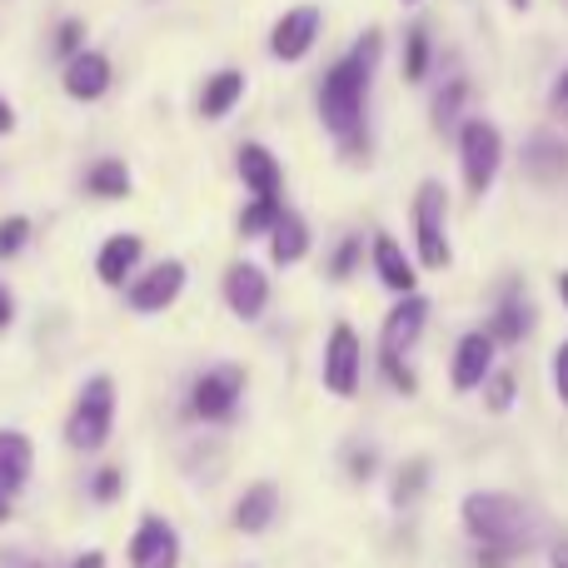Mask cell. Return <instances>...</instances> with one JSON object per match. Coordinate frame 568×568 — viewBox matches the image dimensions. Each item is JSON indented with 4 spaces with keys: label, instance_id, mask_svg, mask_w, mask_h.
I'll return each mask as SVG.
<instances>
[{
    "label": "cell",
    "instance_id": "3957f363",
    "mask_svg": "<svg viewBox=\"0 0 568 568\" xmlns=\"http://www.w3.org/2000/svg\"><path fill=\"white\" fill-rule=\"evenodd\" d=\"M110 429H115V379L110 374H90L75 409L65 419V439H70V449L95 454V449H105Z\"/></svg>",
    "mask_w": 568,
    "mask_h": 568
},
{
    "label": "cell",
    "instance_id": "277c9868",
    "mask_svg": "<svg viewBox=\"0 0 568 568\" xmlns=\"http://www.w3.org/2000/svg\"><path fill=\"white\" fill-rule=\"evenodd\" d=\"M449 195H444L439 180H424L414 190V250H419L424 270H449L454 265V245H449Z\"/></svg>",
    "mask_w": 568,
    "mask_h": 568
},
{
    "label": "cell",
    "instance_id": "f35d334b",
    "mask_svg": "<svg viewBox=\"0 0 568 568\" xmlns=\"http://www.w3.org/2000/svg\"><path fill=\"white\" fill-rule=\"evenodd\" d=\"M549 564L554 568H568V539H554L549 544Z\"/></svg>",
    "mask_w": 568,
    "mask_h": 568
},
{
    "label": "cell",
    "instance_id": "6da1fadb",
    "mask_svg": "<svg viewBox=\"0 0 568 568\" xmlns=\"http://www.w3.org/2000/svg\"><path fill=\"white\" fill-rule=\"evenodd\" d=\"M379 50H384L379 30H364V36L354 40L349 55L334 60L329 75H324V85H320L324 130L349 150L364 140V100H369V80H374V65H379Z\"/></svg>",
    "mask_w": 568,
    "mask_h": 568
},
{
    "label": "cell",
    "instance_id": "d4e9b609",
    "mask_svg": "<svg viewBox=\"0 0 568 568\" xmlns=\"http://www.w3.org/2000/svg\"><path fill=\"white\" fill-rule=\"evenodd\" d=\"M280 195H255L245 205V215H240V235L245 240H260V235H270L275 230V220H280Z\"/></svg>",
    "mask_w": 568,
    "mask_h": 568
},
{
    "label": "cell",
    "instance_id": "7c38bea8",
    "mask_svg": "<svg viewBox=\"0 0 568 568\" xmlns=\"http://www.w3.org/2000/svg\"><path fill=\"white\" fill-rule=\"evenodd\" d=\"M494 374V334L489 329H469L459 339V349H454V394H474L484 389V379Z\"/></svg>",
    "mask_w": 568,
    "mask_h": 568
},
{
    "label": "cell",
    "instance_id": "5bb4252c",
    "mask_svg": "<svg viewBox=\"0 0 568 568\" xmlns=\"http://www.w3.org/2000/svg\"><path fill=\"white\" fill-rule=\"evenodd\" d=\"M424 324H429V300L409 290L389 314H384V344H379V349H389V354H409L414 344H419Z\"/></svg>",
    "mask_w": 568,
    "mask_h": 568
},
{
    "label": "cell",
    "instance_id": "8d00e7d4",
    "mask_svg": "<svg viewBox=\"0 0 568 568\" xmlns=\"http://www.w3.org/2000/svg\"><path fill=\"white\" fill-rule=\"evenodd\" d=\"M554 115H568V70L559 75V85H554Z\"/></svg>",
    "mask_w": 568,
    "mask_h": 568
},
{
    "label": "cell",
    "instance_id": "30bf717a",
    "mask_svg": "<svg viewBox=\"0 0 568 568\" xmlns=\"http://www.w3.org/2000/svg\"><path fill=\"white\" fill-rule=\"evenodd\" d=\"M130 568H180V534L170 519L145 514L130 534Z\"/></svg>",
    "mask_w": 568,
    "mask_h": 568
},
{
    "label": "cell",
    "instance_id": "bcb514c9",
    "mask_svg": "<svg viewBox=\"0 0 568 568\" xmlns=\"http://www.w3.org/2000/svg\"><path fill=\"white\" fill-rule=\"evenodd\" d=\"M404 6H419V0H404Z\"/></svg>",
    "mask_w": 568,
    "mask_h": 568
},
{
    "label": "cell",
    "instance_id": "ab89813d",
    "mask_svg": "<svg viewBox=\"0 0 568 568\" xmlns=\"http://www.w3.org/2000/svg\"><path fill=\"white\" fill-rule=\"evenodd\" d=\"M16 130V110H10V100L0 95V135H10Z\"/></svg>",
    "mask_w": 568,
    "mask_h": 568
},
{
    "label": "cell",
    "instance_id": "f1b7e54d",
    "mask_svg": "<svg viewBox=\"0 0 568 568\" xmlns=\"http://www.w3.org/2000/svg\"><path fill=\"white\" fill-rule=\"evenodd\" d=\"M359 260H364V240L359 235H344L339 250H334V260H329V280H349L354 270H359Z\"/></svg>",
    "mask_w": 568,
    "mask_h": 568
},
{
    "label": "cell",
    "instance_id": "b9f144b4",
    "mask_svg": "<svg viewBox=\"0 0 568 568\" xmlns=\"http://www.w3.org/2000/svg\"><path fill=\"white\" fill-rule=\"evenodd\" d=\"M6 568H40V564H36V559H26V554H10Z\"/></svg>",
    "mask_w": 568,
    "mask_h": 568
},
{
    "label": "cell",
    "instance_id": "f6af8a7d",
    "mask_svg": "<svg viewBox=\"0 0 568 568\" xmlns=\"http://www.w3.org/2000/svg\"><path fill=\"white\" fill-rule=\"evenodd\" d=\"M509 6H514V10H529V0H509Z\"/></svg>",
    "mask_w": 568,
    "mask_h": 568
},
{
    "label": "cell",
    "instance_id": "cb8c5ba5",
    "mask_svg": "<svg viewBox=\"0 0 568 568\" xmlns=\"http://www.w3.org/2000/svg\"><path fill=\"white\" fill-rule=\"evenodd\" d=\"M524 329H529V304H524L519 294H504V304L494 310V320H489L494 344H519Z\"/></svg>",
    "mask_w": 568,
    "mask_h": 568
},
{
    "label": "cell",
    "instance_id": "4dcf8cb0",
    "mask_svg": "<svg viewBox=\"0 0 568 568\" xmlns=\"http://www.w3.org/2000/svg\"><path fill=\"white\" fill-rule=\"evenodd\" d=\"M484 404H489L494 414H504L514 404V374L509 369H494L489 379H484Z\"/></svg>",
    "mask_w": 568,
    "mask_h": 568
},
{
    "label": "cell",
    "instance_id": "7402d4cb",
    "mask_svg": "<svg viewBox=\"0 0 568 568\" xmlns=\"http://www.w3.org/2000/svg\"><path fill=\"white\" fill-rule=\"evenodd\" d=\"M524 165H529L534 180H564L568 175V145L554 135H539L529 150H524Z\"/></svg>",
    "mask_w": 568,
    "mask_h": 568
},
{
    "label": "cell",
    "instance_id": "e0dca14e",
    "mask_svg": "<svg viewBox=\"0 0 568 568\" xmlns=\"http://www.w3.org/2000/svg\"><path fill=\"white\" fill-rule=\"evenodd\" d=\"M275 514H280V489L270 479H260V484H250L245 494H240V504H235V529L240 534H265L270 524H275Z\"/></svg>",
    "mask_w": 568,
    "mask_h": 568
},
{
    "label": "cell",
    "instance_id": "44dd1931",
    "mask_svg": "<svg viewBox=\"0 0 568 568\" xmlns=\"http://www.w3.org/2000/svg\"><path fill=\"white\" fill-rule=\"evenodd\" d=\"M240 100H245V75H240V70H215V75L205 80V90H200V115L225 120Z\"/></svg>",
    "mask_w": 568,
    "mask_h": 568
},
{
    "label": "cell",
    "instance_id": "484cf974",
    "mask_svg": "<svg viewBox=\"0 0 568 568\" xmlns=\"http://www.w3.org/2000/svg\"><path fill=\"white\" fill-rule=\"evenodd\" d=\"M424 75H429V30L414 26L409 40H404V80H409V85H419Z\"/></svg>",
    "mask_w": 568,
    "mask_h": 568
},
{
    "label": "cell",
    "instance_id": "8992f818",
    "mask_svg": "<svg viewBox=\"0 0 568 568\" xmlns=\"http://www.w3.org/2000/svg\"><path fill=\"white\" fill-rule=\"evenodd\" d=\"M324 389L334 399H354L359 394V379H364V339L349 320H339L324 339Z\"/></svg>",
    "mask_w": 568,
    "mask_h": 568
},
{
    "label": "cell",
    "instance_id": "836d02e7",
    "mask_svg": "<svg viewBox=\"0 0 568 568\" xmlns=\"http://www.w3.org/2000/svg\"><path fill=\"white\" fill-rule=\"evenodd\" d=\"M120 484H125V474H120V469H100L95 484H90V494H95V504H115Z\"/></svg>",
    "mask_w": 568,
    "mask_h": 568
},
{
    "label": "cell",
    "instance_id": "f546056e",
    "mask_svg": "<svg viewBox=\"0 0 568 568\" xmlns=\"http://www.w3.org/2000/svg\"><path fill=\"white\" fill-rule=\"evenodd\" d=\"M30 245V220L26 215H10V220H0V260H10V255H20V250Z\"/></svg>",
    "mask_w": 568,
    "mask_h": 568
},
{
    "label": "cell",
    "instance_id": "ffe728a7",
    "mask_svg": "<svg viewBox=\"0 0 568 568\" xmlns=\"http://www.w3.org/2000/svg\"><path fill=\"white\" fill-rule=\"evenodd\" d=\"M369 255H374V275L384 280V290H394V294L414 290V265L404 260V250H399V240L394 235H374Z\"/></svg>",
    "mask_w": 568,
    "mask_h": 568
},
{
    "label": "cell",
    "instance_id": "7a4b0ae2",
    "mask_svg": "<svg viewBox=\"0 0 568 568\" xmlns=\"http://www.w3.org/2000/svg\"><path fill=\"white\" fill-rule=\"evenodd\" d=\"M464 529L474 534L479 544H489V549H529V534H534V514L524 509L514 494H499V489H479L464 499Z\"/></svg>",
    "mask_w": 568,
    "mask_h": 568
},
{
    "label": "cell",
    "instance_id": "ba28073f",
    "mask_svg": "<svg viewBox=\"0 0 568 568\" xmlns=\"http://www.w3.org/2000/svg\"><path fill=\"white\" fill-rule=\"evenodd\" d=\"M320 26H324V10L320 6H290L275 20V30H270V55L284 60V65L304 60L314 50V40H320Z\"/></svg>",
    "mask_w": 568,
    "mask_h": 568
},
{
    "label": "cell",
    "instance_id": "4316f807",
    "mask_svg": "<svg viewBox=\"0 0 568 568\" xmlns=\"http://www.w3.org/2000/svg\"><path fill=\"white\" fill-rule=\"evenodd\" d=\"M424 484H429V464H424V459H409V464L399 469V479H394V504H399V509H404V504H414Z\"/></svg>",
    "mask_w": 568,
    "mask_h": 568
},
{
    "label": "cell",
    "instance_id": "52a82bcc",
    "mask_svg": "<svg viewBox=\"0 0 568 568\" xmlns=\"http://www.w3.org/2000/svg\"><path fill=\"white\" fill-rule=\"evenodd\" d=\"M240 394H245V369L240 364H220V369L200 374L195 389H190V409L205 424H225L240 409Z\"/></svg>",
    "mask_w": 568,
    "mask_h": 568
},
{
    "label": "cell",
    "instance_id": "4fadbf2b",
    "mask_svg": "<svg viewBox=\"0 0 568 568\" xmlns=\"http://www.w3.org/2000/svg\"><path fill=\"white\" fill-rule=\"evenodd\" d=\"M110 80H115V70H110V55H100V50H75V55L65 60V75H60V85H65L70 100H100L110 90Z\"/></svg>",
    "mask_w": 568,
    "mask_h": 568
},
{
    "label": "cell",
    "instance_id": "ac0fdd59",
    "mask_svg": "<svg viewBox=\"0 0 568 568\" xmlns=\"http://www.w3.org/2000/svg\"><path fill=\"white\" fill-rule=\"evenodd\" d=\"M240 180H245V190L250 195H280V185H284V170H280V160L270 155L265 145H240Z\"/></svg>",
    "mask_w": 568,
    "mask_h": 568
},
{
    "label": "cell",
    "instance_id": "60d3db41",
    "mask_svg": "<svg viewBox=\"0 0 568 568\" xmlns=\"http://www.w3.org/2000/svg\"><path fill=\"white\" fill-rule=\"evenodd\" d=\"M70 568H105V554H100V549H90V554H80V559L70 564Z\"/></svg>",
    "mask_w": 568,
    "mask_h": 568
},
{
    "label": "cell",
    "instance_id": "5b68a950",
    "mask_svg": "<svg viewBox=\"0 0 568 568\" xmlns=\"http://www.w3.org/2000/svg\"><path fill=\"white\" fill-rule=\"evenodd\" d=\"M459 165H464V185L469 195H489V185L499 180L504 165V135L494 120H464L459 125Z\"/></svg>",
    "mask_w": 568,
    "mask_h": 568
},
{
    "label": "cell",
    "instance_id": "1f68e13d",
    "mask_svg": "<svg viewBox=\"0 0 568 568\" xmlns=\"http://www.w3.org/2000/svg\"><path fill=\"white\" fill-rule=\"evenodd\" d=\"M379 364H384V374H389V384L399 394H419V379H414V369H409V359H404V354L379 349Z\"/></svg>",
    "mask_w": 568,
    "mask_h": 568
},
{
    "label": "cell",
    "instance_id": "83f0119b",
    "mask_svg": "<svg viewBox=\"0 0 568 568\" xmlns=\"http://www.w3.org/2000/svg\"><path fill=\"white\" fill-rule=\"evenodd\" d=\"M464 100H469V85H464V80H449V90H439V100H434V125L449 130L454 120H459Z\"/></svg>",
    "mask_w": 568,
    "mask_h": 568
},
{
    "label": "cell",
    "instance_id": "74e56055",
    "mask_svg": "<svg viewBox=\"0 0 568 568\" xmlns=\"http://www.w3.org/2000/svg\"><path fill=\"white\" fill-rule=\"evenodd\" d=\"M10 320H16V300H10V290L0 284V329H10Z\"/></svg>",
    "mask_w": 568,
    "mask_h": 568
},
{
    "label": "cell",
    "instance_id": "8fae6325",
    "mask_svg": "<svg viewBox=\"0 0 568 568\" xmlns=\"http://www.w3.org/2000/svg\"><path fill=\"white\" fill-rule=\"evenodd\" d=\"M225 310L235 314V320L255 324L260 314L270 310V280L260 265H250V260H240V265L225 270Z\"/></svg>",
    "mask_w": 568,
    "mask_h": 568
},
{
    "label": "cell",
    "instance_id": "603a6c76",
    "mask_svg": "<svg viewBox=\"0 0 568 568\" xmlns=\"http://www.w3.org/2000/svg\"><path fill=\"white\" fill-rule=\"evenodd\" d=\"M85 190L100 200H125L130 195V165L125 160H95L85 175Z\"/></svg>",
    "mask_w": 568,
    "mask_h": 568
},
{
    "label": "cell",
    "instance_id": "e575fe53",
    "mask_svg": "<svg viewBox=\"0 0 568 568\" xmlns=\"http://www.w3.org/2000/svg\"><path fill=\"white\" fill-rule=\"evenodd\" d=\"M554 389H559V399H564V409H568V339L554 349Z\"/></svg>",
    "mask_w": 568,
    "mask_h": 568
},
{
    "label": "cell",
    "instance_id": "ee69618b",
    "mask_svg": "<svg viewBox=\"0 0 568 568\" xmlns=\"http://www.w3.org/2000/svg\"><path fill=\"white\" fill-rule=\"evenodd\" d=\"M6 519H10V494L0 489V524H6Z\"/></svg>",
    "mask_w": 568,
    "mask_h": 568
},
{
    "label": "cell",
    "instance_id": "d590c367",
    "mask_svg": "<svg viewBox=\"0 0 568 568\" xmlns=\"http://www.w3.org/2000/svg\"><path fill=\"white\" fill-rule=\"evenodd\" d=\"M374 469H379V464H374V449H354V459H349V474H354V479H369Z\"/></svg>",
    "mask_w": 568,
    "mask_h": 568
},
{
    "label": "cell",
    "instance_id": "2e32d148",
    "mask_svg": "<svg viewBox=\"0 0 568 568\" xmlns=\"http://www.w3.org/2000/svg\"><path fill=\"white\" fill-rule=\"evenodd\" d=\"M30 469H36V444H30V434L0 429V489L6 494L26 489Z\"/></svg>",
    "mask_w": 568,
    "mask_h": 568
},
{
    "label": "cell",
    "instance_id": "7bdbcfd3",
    "mask_svg": "<svg viewBox=\"0 0 568 568\" xmlns=\"http://www.w3.org/2000/svg\"><path fill=\"white\" fill-rule=\"evenodd\" d=\"M554 284H559V300H564V310H568V270H564V275L554 280Z\"/></svg>",
    "mask_w": 568,
    "mask_h": 568
},
{
    "label": "cell",
    "instance_id": "9c48e42d",
    "mask_svg": "<svg viewBox=\"0 0 568 568\" xmlns=\"http://www.w3.org/2000/svg\"><path fill=\"white\" fill-rule=\"evenodd\" d=\"M185 280L190 275H185V265H180V260H160V265H150L145 275L125 290V304L135 314H160V310H170V304L180 300Z\"/></svg>",
    "mask_w": 568,
    "mask_h": 568
},
{
    "label": "cell",
    "instance_id": "9a60e30c",
    "mask_svg": "<svg viewBox=\"0 0 568 568\" xmlns=\"http://www.w3.org/2000/svg\"><path fill=\"white\" fill-rule=\"evenodd\" d=\"M140 255H145V240H140V235H110L105 245H100V255H95L100 284L125 290V280H130V270L140 265Z\"/></svg>",
    "mask_w": 568,
    "mask_h": 568
},
{
    "label": "cell",
    "instance_id": "d6a6232c",
    "mask_svg": "<svg viewBox=\"0 0 568 568\" xmlns=\"http://www.w3.org/2000/svg\"><path fill=\"white\" fill-rule=\"evenodd\" d=\"M55 50L60 55H75V50H85V20H65V26L55 30Z\"/></svg>",
    "mask_w": 568,
    "mask_h": 568
},
{
    "label": "cell",
    "instance_id": "d6986e66",
    "mask_svg": "<svg viewBox=\"0 0 568 568\" xmlns=\"http://www.w3.org/2000/svg\"><path fill=\"white\" fill-rule=\"evenodd\" d=\"M270 255H275V265H300L304 255H310V225H304V215H294V210H280L275 230H270Z\"/></svg>",
    "mask_w": 568,
    "mask_h": 568
}]
</instances>
